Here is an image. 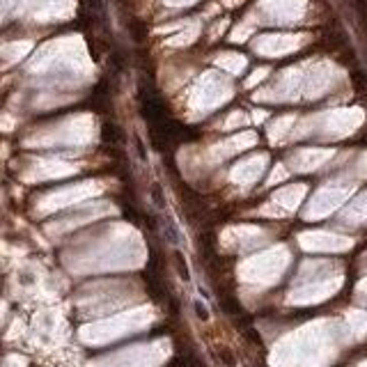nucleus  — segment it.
<instances>
[{
  "label": "nucleus",
  "mask_w": 367,
  "mask_h": 367,
  "mask_svg": "<svg viewBox=\"0 0 367 367\" xmlns=\"http://www.w3.org/2000/svg\"><path fill=\"white\" fill-rule=\"evenodd\" d=\"M174 262H177V271H179V276H181V280H189L191 278V273H189V266H186V262H183V257L181 255H174Z\"/></svg>",
  "instance_id": "f257e3e1"
},
{
  "label": "nucleus",
  "mask_w": 367,
  "mask_h": 367,
  "mask_svg": "<svg viewBox=\"0 0 367 367\" xmlns=\"http://www.w3.org/2000/svg\"><path fill=\"white\" fill-rule=\"evenodd\" d=\"M220 358H223V362H225L227 367L234 365V358H232V353H230L227 349H220Z\"/></svg>",
  "instance_id": "f03ea898"
},
{
  "label": "nucleus",
  "mask_w": 367,
  "mask_h": 367,
  "mask_svg": "<svg viewBox=\"0 0 367 367\" xmlns=\"http://www.w3.org/2000/svg\"><path fill=\"white\" fill-rule=\"evenodd\" d=\"M195 312H198L200 319H209V312H207V308H204L202 303H195Z\"/></svg>",
  "instance_id": "7ed1b4c3"
}]
</instances>
